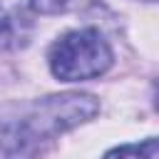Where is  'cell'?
<instances>
[{
    "label": "cell",
    "instance_id": "cell-1",
    "mask_svg": "<svg viewBox=\"0 0 159 159\" xmlns=\"http://www.w3.org/2000/svg\"><path fill=\"white\" fill-rule=\"evenodd\" d=\"M99 112V99L87 92H62L42 97L2 122L0 147L10 154H32L42 142H52L67 129L89 122Z\"/></svg>",
    "mask_w": 159,
    "mask_h": 159
},
{
    "label": "cell",
    "instance_id": "cell-2",
    "mask_svg": "<svg viewBox=\"0 0 159 159\" xmlns=\"http://www.w3.org/2000/svg\"><path fill=\"white\" fill-rule=\"evenodd\" d=\"M47 62L50 72L62 82L94 80L112 67V47L97 27H80L52 42Z\"/></svg>",
    "mask_w": 159,
    "mask_h": 159
},
{
    "label": "cell",
    "instance_id": "cell-3",
    "mask_svg": "<svg viewBox=\"0 0 159 159\" xmlns=\"http://www.w3.org/2000/svg\"><path fill=\"white\" fill-rule=\"evenodd\" d=\"M27 30H30V25L22 15L0 17V50H12L17 45H25Z\"/></svg>",
    "mask_w": 159,
    "mask_h": 159
},
{
    "label": "cell",
    "instance_id": "cell-4",
    "mask_svg": "<svg viewBox=\"0 0 159 159\" xmlns=\"http://www.w3.org/2000/svg\"><path fill=\"white\" fill-rule=\"evenodd\" d=\"M102 159H159V137L142 144H122L109 149Z\"/></svg>",
    "mask_w": 159,
    "mask_h": 159
},
{
    "label": "cell",
    "instance_id": "cell-5",
    "mask_svg": "<svg viewBox=\"0 0 159 159\" xmlns=\"http://www.w3.org/2000/svg\"><path fill=\"white\" fill-rule=\"evenodd\" d=\"M75 5V0H30V7L40 15H60L65 10H70Z\"/></svg>",
    "mask_w": 159,
    "mask_h": 159
},
{
    "label": "cell",
    "instance_id": "cell-6",
    "mask_svg": "<svg viewBox=\"0 0 159 159\" xmlns=\"http://www.w3.org/2000/svg\"><path fill=\"white\" fill-rule=\"evenodd\" d=\"M154 107H157V112H159V84H157V92H154Z\"/></svg>",
    "mask_w": 159,
    "mask_h": 159
},
{
    "label": "cell",
    "instance_id": "cell-7",
    "mask_svg": "<svg viewBox=\"0 0 159 159\" xmlns=\"http://www.w3.org/2000/svg\"><path fill=\"white\" fill-rule=\"evenodd\" d=\"M144 2H157V0H144Z\"/></svg>",
    "mask_w": 159,
    "mask_h": 159
}]
</instances>
